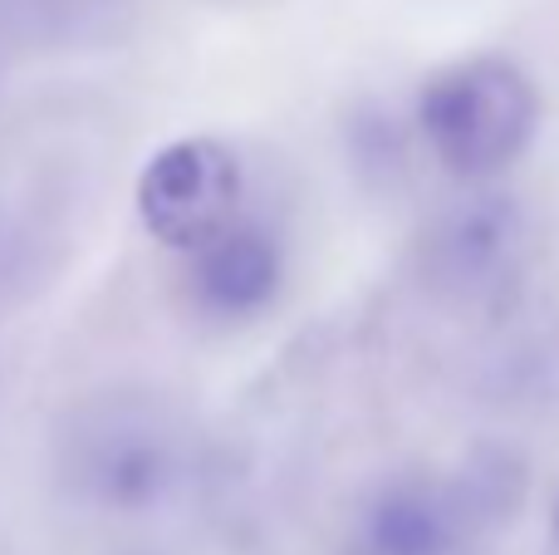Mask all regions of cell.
I'll return each mask as SVG.
<instances>
[{
  "label": "cell",
  "mask_w": 559,
  "mask_h": 555,
  "mask_svg": "<svg viewBox=\"0 0 559 555\" xmlns=\"http://www.w3.org/2000/svg\"><path fill=\"white\" fill-rule=\"evenodd\" d=\"M197 442L177 403L147 389H98L69 403L49 438L64 497L104 517L163 511L192 477Z\"/></svg>",
  "instance_id": "6da1fadb"
},
{
  "label": "cell",
  "mask_w": 559,
  "mask_h": 555,
  "mask_svg": "<svg viewBox=\"0 0 559 555\" xmlns=\"http://www.w3.org/2000/svg\"><path fill=\"white\" fill-rule=\"evenodd\" d=\"M525 497V468L481 448L447 472H403L364 497L348 555H476Z\"/></svg>",
  "instance_id": "7a4b0ae2"
},
{
  "label": "cell",
  "mask_w": 559,
  "mask_h": 555,
  "mask_svg": "<svg viewBox=\"0 0 559 555\" xmlns=\"http://www.w3.org/2000/svg\"><path fill=\"white\" fill-rule=\"evenodd\" d=\"M540 128L535 79L506 55H466L442 64L417 94V133L442 173L491 182L521 163Z\"/></svg>",
  "instance_id": "3957f363"
},
{
  "label": "cell",
  "mask_w": 559,
  "mask_h": 555,
  "mask_svg": "<svg viewBox=\"0 0 559 555\" xmlns=\"http://www.w3.org/2000/svg\"><path fill=\"white\" fill-rule=\"evenodd\" d=\"M531 261V216L515 197L476 192L452 202L417 236V275L447 305L486 310L521 285Z\"/></svg>",
  "instance_id": "277c9868"
},
{
  "label": "cell",
  "mask_w": 559,
  "mask_h": 555,
  "mask_svg": "<svg viewBox=\"0 0 559 555\" xmlns=\"http://www.w3.org/2000/svg\"><path fill=\"white\" fill-rule=\"evenodd\" d=\"M182 295L197 320L216 330L255 324L280 305L289 285V241L265 212H241L206 236L202 246L182 251Z\"/></svg>",
  "instance_id": "5b68a950"
},
{
  "label": "cell",
  "mask_w": 559,
  "mask_h": 555,
  "mask_svg": "<svg viewBox=\"0 0 559 555\" xmlns=\"http://www.w3.org/2000/svg\"><path fill=\"white\" fill-rule=\"evenodd\" d=\"M246 206V167L226 138H182L147 157L138 177V216L167 251H192Z\"/></svg>",
  "instance_id": "8992f818"
},
{
  "label": "cell",
  "mask_w": 559,
  "mask_h": 555,
  "mask_svg": "<svg viewBox=\"0 0 559 555\" xmlns=\"http://www.w3.org/2000/svg\"><path fill=\"white\" fill-rule=\"evenodd\" d=\"M555 527H559V511H555Z\"/></svg>",
  "instance_id": "52a82bcc"
}]
</instances>
